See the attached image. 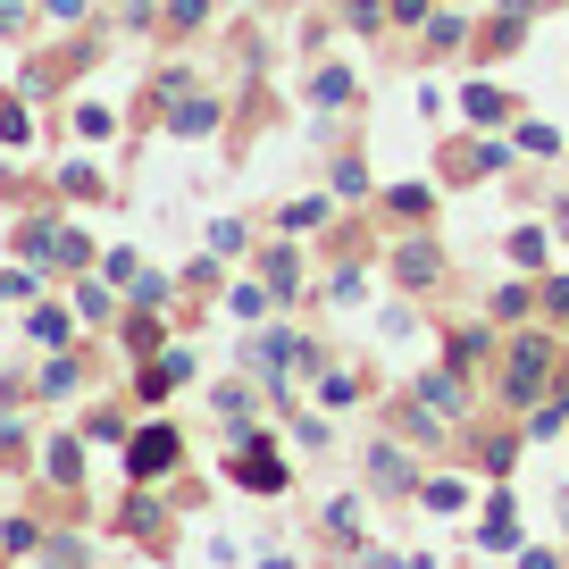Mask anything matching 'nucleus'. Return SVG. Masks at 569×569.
Instances as JSON below:
<instances>
[{"label": "nucleus", "instance_id": "f257e3e1", "mask_svg": "<svg viewBox=\"0 0 569 569\" xmlns=\"http://www.w3.org/2000/svg\"><path fill=\"white\" fill-rule=\"evenodd\" d=\"M552 360H561V352H552V336H545V327H528V336H519L511 352H502V402H511V410H528L536 393L552 386Z\"/></svg>", "mask_w": 569, "mask_h": 569}, {"label": "nucleus", "instance_id": "f03ea898", "mask_svg": "<svg viewBox=\"0 0 569 569\" xmlns=\"http://www.w3.org/2000/svg\"><path fill=\"white\" fill-rule=\"evenodd\" d=\"M177 461H184V436H177L168 419H151L134 445H126V469H134V478H168Z\"/></svg>", "mask_w": 569, "mask_h": 569}, {"label": "nucleus", "instance_id": "7ed1b4c3", "mask_svg": "<svg viewBox=\"0 0 569 569\" xmlns=\"http://www.w3.org/2000/svg\"><path fill=\"white\" fill-rule=\"evenodd\" d=\"M393 284H402V293L445 284V251H436V243H393Z\"/></svg>", "mask_w": 569, "mask_h": 569}, {"label": "nucleus", "instance_id": "20e7f679", "mask_svg": "<svg viewBox=\"0 0 569 569\" xmlns=\"http://www.w3.org/2000/svg\"><path fill=\"white\" fill-rule=\"evenodd\" d=\"M393 427H402L410 445H445V436H452V419H445V410H436V402H427V393H410V402H393Z\"/></svg>", "mask_w": 569, "mask_h": 569}, {"label": "nucleus", "instance_id": "39448f33", "mask_svg": "<svg viewBox=\"0 0 569 569\" xmlns=\"http://www.w3.org/2000/svg\"><path fill=\"white\" fill-rule=\"evenodd\" d=\"M369 486H377V495H419L410 452H402V445H377V452H369Z\"/></svg>", "mask_w": 569, "mask_h": 569}, {"label": "nucleus", "instance_id": "423d86ee", "mask_svg": "<svg viewBox=\"0 0 569 569\" xmlns=\"http://www.w3.org/2000/svg\"><path fill=\"white\" fill-rule=\"evenodd\" d=\"M495 168H511V151H502V142H461V151L445 160V177L478 184V177H495Z\"/></svg>", "mask_w": 569, "mask_h": 569}, {"label": "nucleus", "instance_id": "0eeeda50", "mask_svg": "<svg viewBox=\"0 0 569 569\" xmlns=\"http://www.w3.org/2000/svg\"><path fill=\"white\" fill-rule=\"evenodd\" d=\"M260 284L277 293V302H293V284H302V260H293V243H268V251H260Z\"/></svg>", "mask_w": 569, "mask_h": 569}, {"label": "nucleus", "instance_id": "6e6552de", "mask_svg": "<svg viewBox=\"0 0 569 569\" xmlns=\"http://www.w3.org/2000/svg\"><path fill=\"white\" fill-rule=\"evenodd\" d=\"M561 427H569V393H536V402H528V427H519V436H528V445H552Z\"/></svg>", "mask_w": 569, "mask_h": 569}, {"label": "nucleus", "instance_id": "1a4fd4ad", "mask_svg": "<svg viewBox=\"0 0 569 569\" xmlns=\"http://www.w3.org/2000/svg\"><path fill=\"white\" fill-rule=\"evenodd\" d=\"M419 393H427V402H436V410H445L452 427H461V410H469V369H445V377H419Z\"/></svg>", "mask_w": 569, "mask_h": 569}, {"label": "nucleus", "instance_id": "9d476101", "mask_svg": "<svg viewBox=\"0 0 569 569\" xmlns=\"http://www.w3.org/2000/svg\"><path fill=\"white\" fill-rule=\"evenodd\" d=\"M168 126H177V134H210L218 101H210V92H184V101H168Z\"/></svg>", "mask_w": 569, "mask_h": 569}, {"label": "nucleus", "instance_id": "9b49d317", "mask_svg": "<svg viewBox=\"0 0 569 569\" xmlns=\"http://www.w3.org/2000/svg\"><path fill=\"white\" fill-rule=\"evenodd\" d=\"M310 101H319V109H352V101H360L352 68H319V76H310Z\"/></svg>", "mask_w": 569, "mask_h": 569}, {"label": "nucleus", "instance_id": "f8f14e48", "mask_svg": "<svg viewBox=\"0 0 569 569\" xmlns=\"http://www.w3.org/2000/svg\"><path fill=\"white\" fill-rule=\"evenodd\" d=\"M445 352H452V369H478V360L495 352V327H452V343H445Z\"/></svg>", "mask_w": 569, "mask_h": 569}, {"label": "nucleus", "instance_id": "ddd939ff", "mask_svg": "<svg viewBox=\"0 0 569 569\" xmlns=\"http://www.w3.org/2000/svg\"><path fill=\"white\" fill-rule=\"evenodd\" d=\"M461 109H469V118H478V126H495L502 109H511V92H502V84H486V76H478V84L461 92Z\"/></svg>", "mask_w": 569, "mask_h": 569}, {"label": "nucleus", "instance_id": "4468645a", "mask_svg": "<svg viewBox=\"0 0 569 569\" xmlns=\"http://www.w3.org/2000/svg\"><path fill=\"white\" fill-rule=\"evenodd\" d=\"M419 502H427V511H461L469 486H461V478H427V486H419Z\"/></svg>", "mask_w": 569, "mask_h": 569}, {"label": "nucleus", "instance_id": "2eb2a0df", "mask_svg": "<svg viewBox=\"0 0 569 569\" xmlns=\"http://www.w3.org/2000/svg\"><path fill=\"white\" fill-rule=\"evenodd\" d=\"M51 478H59V486L84 478V445H76V436H59V445H51Z\"/></svg>", "mask_w": 569, "mask_h": 569}, {"label": "nucleus", "instance_id": "dca6fc26", "mask_svg": "<svg viewBox=\"0 0 569 569\" xmlns=\"http://www.w3.org/2000/svg\"><path fill=\"white\" fill-rule=\"evenodd\" d=\"M452 42H469V26L452 18V9H436V18H427V51H452Z\"/></svg>", "mask_w": 569, "mask_h": 569}, {"label": "nucleus", "instance_id": "f3484780", "mask_svg": "<svg viewBox=\"0 0 569 569\" xmlns=\"http://www.w3.org/2000/svg\"><path fill=\"white\" fill-rule=\"evenodd\" d=\"M310 227H327V193H310V201L284 210V234H310Z\"/></svg>", "mask_w": 569, "mask_h": 569}, {"label": "nucleus", "instance_id": "a211bd4d", "mask_svg": "<svg viewBox=\"0 0 569 569\" xmlns=\"http://www.w3.org/2000/svg\"><path fill=\"white\" fill-rule=\"evenodd\" d=\"M168 26H177V34H193V26H210V0H168Z\"/></svg>", "mask_w": 569, "mask_h": 569}, {"label": "nucleus", "instance_id": "6ab92c4d", "mask_svg": "<svg viewBox=\"0 0 569 569\" xmlns=\"http://www.w3.org/2000/svg\"><path fill=\"white\" fill-rule=\"evenodd\" d=\"M536 302H545V319H569V277H545V284H536Z\"/></svg>", "mask_w": 569, "mask_h": 569}, {"label": "nucleus", "instance_id": "aec40b11", "mask_svg": "<svg viewBox=\"0 0 569 569\" xmlns=\"http://www.w3.org/2000/svg\"><path fill=\"white\" fill-rule=\"evenodd\" d=\"M18 251H26V260H51L59 234H51V227H18Z\"/></svg>", "mask_w": 569, "mask_h": 569}, {"label": "nucleus", "instance_id": "412c9836", "mask_svg": "<svg viewBox=\"0 0 569 569\" xmlns=\"http://www.w3.org/2000/svg\"><path fill=\"white\" fill-rule=\"evenodd\" d=\"M519 151H536V160H552V151H561V134H552V126H519Z\"/></svg>", "mask_w": 569, "mask_h": 569}, {"label": "nucleus", "instance_id": "4be33fe9", "mask_svg": "<svg viewBox=\"0 0 569 569\" xmlns=\"http://www.w3.org/2000/svg\"><path fill=\"white\" fill-rule=\"evenodd\" d=\"M386 18L393 26H427V18H436V0H386Z\"/></svg>", "mask_w": 569, "mask_h": 569}, {"label": "nucleus", "instance_id": "5701e85b", "mask_svg": "<svg viewBox=\"0 0 569 569\" xmlns=\"http://www.w3.org/2000/svg\"><path fill=\"white\" fill-rule=\"evenodd\" d=\"M486 51H519V9H511V18H495V26H486Z\"/></svg>", "mask_w": 569, "mask_h": 569}, {"label": "nucleus", "instance_id": "b1692460", "mask_svg": "<svg viewBox=\"0 0 569 569\" xmlns=\"http://www.w3.org/2000/svg\"><path fill=\"white\" fill-rule=\"evenodd\" d=\"M427 201H436L427 184H393V210H402V218H427Z\"/></svg>", "mask_w": 569, "mask_h": 569}, {"label": "nucleus", "instance_id": "393cba45", "mask_svg": "<svg viewBox=\"0 0 569 569\" xmlns=\"http://www.w3.org/2000/svg\"><path fill=\"white\" fill-rule=\"evenodd\" d=\"M511 260H519V268H536V260H545V234L519 227V234H511Z\"/></svg>", "mask_w": 569, "mask_h": 569}, {"label": "nucleus", "instance_id": "a878e982", "mask_svg": "<svg viewBox=\"0 0 569 569\" xmlns=\"http://www.w3.org/2000/svg\"><path fill=\"white\" fill-rule=\"evenodd\" d=\"M268 302H277V293H268V284H243V293H234V319H260Z\"/></svg>", "mask_w": 569, "mask_h": 569}, {"label": "nucleus", "instance_id": "bb28decb", "mask_svg": "<svg viewBox=\"0 0 569 569\" xmlns=\"http://www.w3.org/2000/svg\"><path fill=\"white\" fill-rule=\"evenodd\" d=\"M495 319H528V284H502V293H495Z\"/></svg>", "mask_w": 569, "mask_h": 569}, {"label": "nucleus", "instance_id": "cd10ccee", "mask_svg": "<svg viewBox=\"0 0 569 569\" xmlns=\"http://www.w3.org/2000/svg\"><path fill=\"white\" fill-rule=\"evenodd\" d=\"M343 18H352L360 34H377V26H386V0H352V9H343Z\"/></svg>", "mask_w": 569, "mask_h": 569}, {"label": "nucleus", "instance_id": "c85d7f7f", "mask_svg": "<svg viewBox=\"0 0 569 569\" xmlns=\"http://www.w3.org/2000/svg\"><path fill=\"white\" fill-rule=\"evenodd\" d=\"M168 302V277H134V310H160Z\"/></svg>", "mask_w": 569, "mask_h": 569}, {"label": "nucleus", "instance_id": "c756f323", "mask_svg": "<svg viewBox=\"0 0 569 569\" xmlns=\"http://www.w3.org/2000/svg\"><path fill=\"white\" fill-rule=\"evenodd\" d=\"M336 193H369V168H360V160H336Z\"/></svg>", "mask_w": 569, "mask_h": 569}, {"label": "nucleus", "instance_id": "7c9ffc66", "mask_svg": "<svg viewBox=\"0 0 569 569\" xmlns=\"http://www.w3.org/2000/svg\"><path fill=\"white\" fill-rule=\"evenodd\" d=\"M519 569H561V552H545V545H528V552H519Z\"/></svg>", "mask_w": 569, "mask_h": 569}, {"label": "nucleus", "instance_id": "2f4dec72", "mask_svg": "<svg viewBox=\"0 0 569 569\" xmlns=\"http://www.w3.org/2000/svg\"><path fill=\"white\" fill-rule=\"evenodd\" d=\"M42 9H51V18H84V0H42Z\"/></svg>", "mask_w": 569, "mask_h": 569}]
</instances>
